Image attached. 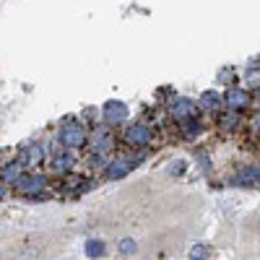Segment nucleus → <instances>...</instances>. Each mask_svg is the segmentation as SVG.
<instances>
[{"instance_id": "nucleus-1", "label": "nucleus", "mask_w": 260, "mask_h": 260, "mask_svg": "<svg viewBox=\"0 0 260 260\" xmlns=\"http://www.w3.org/2000/svg\"><path fill=\"white\" fill-rule=\"evenodd\" d=\"M133 167H136L133 159H115V161L107 164L104 177H107V180H122V177H127L130 172H133Z\"/></svg>"}, {"instance_id": "nucleus-2", "label": "nucleus", "mask_w": 260, "mask_h": 260, "mask_svg": "<svg viewBox=\"0 0 260 260\" xmlns=\"http://www.w3.org/2000/svg\"><path fill=\"white\" fill-rule=\"evenodd\" d=\"M125 141H127L130 146H148V141H151V130H148L146 125L136 122V125H130V127L125 130Z\"/></svg>"}, {"instance_id": "nucleus-3", "label": "nucleus", "mask_w": 260, "mask_h": 260, "mask_svg": "<svg viewBox=\"0 0 260 260\" xmlns=\"http://www.w3.org/2000/svg\"><path fill=\"white\" fill-rule=\"evenodd\" d=\"M172 115H175L177 120H182V122H187V120L198 117V107H195L190 99H180V102L172 104Z\"/></svg>"}, {"instance_id": "nucleus-4", "label": "nucleus", "mask_w": 260, "mask_h": 260, "mask_svg": "<svg viewBox=\"0 0 260 260\" xmlns=\"http://www.w3.org/2000/svg\"><path fill=\"white\" fill-rule=\"evenodd\" d=\"M127 117V107L122 102H107L104 104V120L107 122H122Z\"/></svg>"}, {"instance_id": "nucleus-5", "label": "nucleus", "mask_w": 260, "mask_h": 260, "mask_svg": "<svg viewBox=\"0 0 260 260\" xmlns=\"http://www.w3.org/2000/svg\"><path fill=\"white\" fill-rule=\"evenodd\" d=\"M60 138H62L65 146H81V143H83V130H81L78 125H65L62 133H60Z\"/></svg>"}, {"instance_id": "nucleus-6", "label": "nucleus", "mask_w": 260, "mask_h": 260, "mask_svg": "<svg viewBox=\"0 0 260 260\" xmlns=\"http://www.w3.org/2000/svg\"><path fill=\"white\" fill-rule=\"evenodd\" d=\"M226 107H232V110H245V107H247V94L242 91V89H232V91H226Z\"/></svg>"}, {"instance_id": "nucleus-7", "label": "nucleus", "mask_w": 260, "mask_h": 260, "mask_svg": "<svg viewBox=\"0 0 260 260\" xmlns=\"http://www.w3.org/2000/svg\"><path fill=\"white\" fill-rule=\"evenodd\" d=\"M45 187V177H31V180H18V190L26 192V195H34Z\"/></svg>"}, {"instance_id": "nucleus-8", "label": "nucleus", "mask_w": 260, "mask_h": 260, "mask_svg": "<svg viewBox=\"0 0 260 260\" xmlns=\"http://www.w3.org/2000/svg\"><path fill=\"white\" fill-rule=\"evenodd\" d=\"M83 252H86V257L96 260V257H102L107 252V245L102 240H89V242H86V247H83Z\"/></svg>"}, {"instance_id": "nucleus-9", "label": "nucleus", "mask_w": 260, "mask_h": 260, "mask_svg": "<svg viewBox=\"0 0 260 260\" xmlns=\"http://www.w3.org/2000/svg\"><path fill=\"white\" fill-rule=\"evenodd\" d=\"M206 257H208V247L206 245L198 242V245L190 247V260H206Z\"/></svg>"}, {"instance_id": "nucleus-10", "label": "nucleus", "mask_w": 260, "mask_h": 260, "mask_svg": "<svg viewBox=\"0 0 260 260\" xmlns=\"http://www.w3.org/2000/svg\"><path fill=\"white\" fill-rule=\"evenodd\" d=\"M18 177H21V167H16V164H11L3 172V182H18Z\"/></svg>"}, {"instance_id": "nucleus-11", "label": "nucleus", "mask_w": 260, "mask_h": 260, "mask_svg": "<svg viewBox=\"0 0 260 260\" xmlns=\"http://www.w3.org/2000/svg\"><path fill=\"white\" fill-rule=\"evenodd\" d=\"M136 250H138V245H136V240H130V237H125V240L120 242V252L122 255H136Z\"/></svg>"}, {"instance_id": "nucleus-12", "label": "nucleus", "mask_w": 260, "mask_h": 260, "mask_svg": "<svg viewBox=\"0 0 260 260\" xmlns=\"http://www.w3.org/2000/svg\"><path fill=\"white\" fill-rule=\"evenodd\" d=\"M237 182H247V185H250V182H260V169H247V172H242Z\"/></svg>"}, {"instance_id": "nucleus-13", "label": "nucleus", "mask_w": 260, "mask_h": 260, "mask_svg": "<svg viewBox=\"0 0 260 260\" xmlns=\"http://www.w3.org/2000/svg\"><path fill=\"white\" fill-rule=\"evenodd\" d=\"M203 104L208 107V110H216V107H219V96H216L213 91H208V94H203Z\"/></svg>"}, {"instance_id": "nucleus-14", "label": "nucleus", "mask_w": 260, "mask_h": 260, "mask_svg": "<svg viewBox=\"0 0 260 260\" xmlns=\"http://www.w3.org/2000/svg\"><path fill=\"white\" fill-rule=\"evenodd\" d=\"M55 169H60V172H68V169H71V159H68V156H60V159H55Z\"/></svg>"}, {"instance_id": "nucleus-15", "label": "nucleus", "mask_w": 260, "mask_h": 260, "mask_svg": "<svg viewBox=\"0 0 260 260\" xmlns=\"http://www.w3.org/2000/svg\"><path fill=\"white\" fill-rule=\"evenodd\" d=\"M185 169H187V164H185V161H175V164L169 167V175H172V177H175V175H182Z\"/></svg>"}, {"instance_id": "nucleus-16", "label": "nucleus", "mask_w": 260, "mask_h": 260, "mask_svg": "<svg viewBox=\"0 0 260 260\" xmlns=\"http://www.w3.org/2000/svg\"><path fill=\"white\" fill-rule=\"evenodd\" d=\"M252 120H255V127H257V130H260V112H257V115H255V117H252Z\"/></svg>"}, {"instance_id": "nucleus-17", "label": "nucleus", "mask_w": 260, "mask_h": 260, "mask_svg": "<svg viewBox=\"0 0 260 260\" xmlns=\"http://www.w3.org/2000/svg\"><path fill=\"white\" fill-rule=\"evenodd\" d=\"M3 198H6V190H3V187H0V201H3Z\"/></svg>"}]
</instances>
